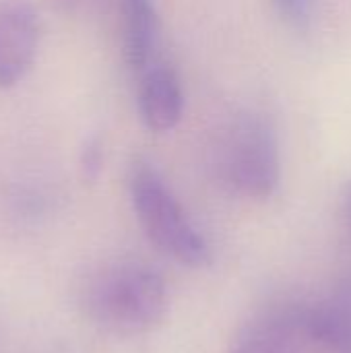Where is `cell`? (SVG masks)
I'll return each mask as SVG.
<instances>
[{"label": "cell", "mask_w": 351, "mask_h": 353, "mask_svg": "<svg viewBox=\"0 0 351 353\" xmlns=\"http://www.w3.org/2000/svg\"><path fill=\"white\" fill-rule=\"evenodd\" d=\"M184 95L176 72L166 64L149 66L139 85V114L149 130H174L182 118Z\"/></svg>", "instance_id": "cell-6"}, {"label": "cell", "mask_w": 351, "mask_h": 353, "mask_svg": "<svg viewBox=\"0 0 351 353\" xmlns=\"http://www.w3.org/2000/svg\"><path fill=\"white\" fill-rule=\"evenodd\" d=\"M128 190L143 232L163 254L186 267H205L209 263L211 254L205 238L151 163H132Z\"/></svg>", "instance_id": "cell-1"}, {"label": "cell", "mask_w": 351, "mask_h": 353, "mask_svg": "<svg viewBox=\"0 0 351 353\" xmlns=\"http://www.w3.org/2000/svg\"><path fill=\"white\" fill-rule=\"evenodd\" d=\"M39 48V19L25 2L0 4V89L19 85L31 70Z\"/></svg>", "instance_id": "cell-5"}, {"label": "cell", "mask_w": 351, "mask_h": 353, "mask_svg": "<svg viewBox=\"0 0 351 353\" xmlns=\"http://www.w3.org/2000/svg\"><path fill=\"white\" fill-rule=\"evenodd\" d=\"M217 172L225 186L246 199H269L281 176L279 141L273 124L261 114H240L217 145Z\"/></svg>", "instance_id": "cell-2"}, {"label": "cell", "mask_w": 351, "mask_h": 353, "mask_svg": "<svg viewBox=\"0 0 351 353\" xmlns=\"http://www.w3.org/2000/svg\"><path fill=\"white\" fill-rule=\"evenodd\" d=\"M52 6L68 17H101L118 10V0H50Z\"/></svg>", "instance_id": "cell-9"}, {"label": "cell", "mask_w": 351, "mask_h": 353, "mask_svg": "<svg viewBox=\"0 0 351 353\" xmlns=\"http://www.w3.org/2000/svg\"><path fill=\"white\" fill-rule=\"evenodd\" d=\"M91 316L114 333H143L168 312L163 279L141 265H120L101 273L89 288Z\"/></svg>", "instance_id": "cell-3"}, {"label": "cell", "mask_w": 351, "mask_h": 353, "mask_svg": "<svg viewBox=\"0 0 351 353\" xmlns=\"http://www.w3.org/2000/svg\"><path fill=\"white\" fill-rule=\"evenodd\" d=\"M118 21L124 62L132 70H147L157 39V14L151 0H118Z\"/></svg>", "instance_id": "cell-7"}, {"label": "cell", "mask_w": 351, "mask_h": 353, "mask_svg": "<svg viewBox=\"0 0 351 353\" xmlns=\"http://www.w3.org/2000/svg\"><path fill=\"white\" fill-rule=\"evenodd\" d=\"M230 353H331L312 308H288L252 325Z\"/></svg>", "instance_id": "cell-4"}, {"label": "cell", "mask_w": 351, "mask_h": 353, "mask_svg": "<svg viewBox=\"0 0 351 353\" xmlns=\"http://www.w3.org/2000/svg\"><path fill=\"white\" fill-rule=\"evenodd\" d=\"M317 329L331 353H351V277L312 308Z\"/></svg>", "instance_id": "cell-8"}, {"label": "cell", "mask_w": 351, "mask_h": 353, "mask_svg": "<svg viewBox=\"0 0 351 353\" xmlns=\"http://www.w3.org/2000/svg\"><path fill=\"white\" fill-rule=\"evenodd\" d=\"M103 163V145L99 137H89L81 151V168L87 180H95Z\"/></svg>", "instance_id": "cell-10"}, {"label": "cell", "mask_w": 351, "mask_h": 353, "mask_svg": "<svg viewBox=\"0 0 351 353\" xmlns=\"http://www.w3.org/2000/svg\"><path fill=\"white\" fill-rule=\"evenodd\" d=\"M281 17L294 27H306L310 21V0H275Z\"/></svg>", "instance_id": "cell-11"}]
</instances>
